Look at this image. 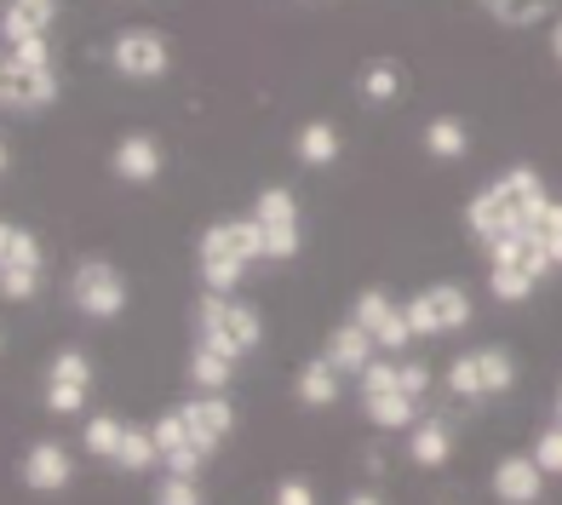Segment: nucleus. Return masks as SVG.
Here are the masks:
<instances>
[{"label": "nucleus", "mask_w": 562, "mask_h": 505, "mask_svg": "<svg viewBox=\"0 0 562 505\" xmlns=\"http://www.w3.org/2000/svg\"><path fill=\"white\" fill-rule=\"evenodd\" d=\"M494 265H488V293L499 299V305H522V299H533V288L546 282V276L557 270V259L533 242L528 231H510L499 236L494 247Z\"/></svg>", "instance_id": "nucleus-3"}, {"label": "nucleus", "mask_w": 562, "mask_h": 505, "mask_svg": "<svg viewBox=\"0 0 562 505\" xmlns=\"http://www.w3.org/2000/svg\"><path fill=\"white\" fill-rule=\"evenodd\" d=\"M540 195H546L540 172H533V167H510V172H499L494 184H482V190L465 201V231H471L482 247H494L499 236L522 231Z\"/></svg>", "instance_id": "nucleus-1"}, {"label": "nucleus", "mask_w": 562, "mask_h": 505, "mask_svg": "<svg viewBox=\"0 0 562 505\" xmlns=\"http://www.w3.org/2000/svg\"><path fill=\"white\" fill-rule=\"evenodd\" d=\"M551 7L557 0H488L494 23H505V30H528V23H540Z\"/></svg>", "instance_id": "nucleus-31"}, {"label": "nucleus", "mask_w": 562, "mask_h": 505, "mask_svg": "<svg viewBox=\"0 0 562 505\" xmlns=\"http://www.w3.org/2000/svg\"><path fill=\"white\" fill-rule=\"evenodd\" d=\"M229 373H236V357L218 350V345H207V339H195V350H190V385L195 391H229Z\"/></svg>", "instance_id": "nucleus-24"}, {"label": "nucleus", "mask_w": 562, "mask_h": 505, "mask_svg": "<svg viewBox=\"0 0 562 505\" xmlns=\"http://www.w3.org/2000/svg\"><path fill=\"white\" fill-rule=\"evenodd\" d=\"M69 299H75L81 316L115 322L126 311V276L110 259H87V265H75V276H69Z\"/></svg>", "instance_id": "nucleus-8"}, {"label": "nucleus", "mask_w": 562, "mask_h": 505, "mask_svg": "<svg viewBox=\"0 0 562 505\" xmlns=\"http://www.w3.org/2000/svg\"><path fill=\"white\" fill-rule=\"evenodd\" d=\"M482 7H488V0H482Z\"/></svg>", "instance_id": "nucleus-40"}, {"label": "nucleus", "mask_w": 562, "mask_h": 505, "mask_svg": "<svg viewBox=\"0 0 562 505\" xmlns=\"http://www.w3.org/2000/svg\"><path fill=\"white\" fill-rule=\"evenodd\" d=\"M46 270H23V265H0V293L12 299V305H30V299L41 293Z\"/></svg>", "instance_id": "nucleus-33"}, {"label": "nucleus", "mask_w": 562, "mask_h": 505, "mask_svg": "<svg viewBox=\"0 0 562 505\" xmlns=\"http://www.w3.org/2000/svg\"><path fill=\"white\" fill-rule=\"evenodd\" d=\"M53 23H58V0H7L0 7V41L46 35Z\"/></svg>", "instance_id": "nucleus-20"}, {"label": "nucleus", "mask_w": 562, "mask_h": 505, "mask_svg": "<svg viewBox=\"0 0 562 505\" xmlns=\"http://www.w3.org/2000/svg\"><path fill=\"white\" fill-rule=\"evenodd\" d=\"M178 414L190 419V431L207 442L213 453L229 442V431H236V408H229V396H224V391H195L190 402H178Z\"/></svg>", "instance_id": "nucleus-15"}, {"label": "nucleus", "mask_w": 562, "mask_h": 505, "mask_svg": "<svg viewBox=\"0 0 562 505\" xmlns=\"http://www.w3.org/2000/svg\"><path fill=\"white\" fill-rule=\"evenodd\" d=\"M87 391H92V362H87V350H58L53 368H46L41 402H46L53 414H81V408H87Z\"/></svg>", "instance_id": "nucleus-11"}, {"label": "nucleus", "mask_w": 562, "mask_h": 505, "mask_svg": "<svg viewBox=\"0 0 562 505\" xmlns=\"http://www.w3.org/2000/svg\"><path fill=\"white\" fill-rule=\"evenodd\" d=\"M407 460L425 465V471H437L453 460V437H448V425L442 419H419V425H407Z\"/></svg>", "instance_id": "nucleus-22"}, {"label": "nucleus", "mask_w": 562, "mask_h": 505, "mask_svg": "<svg viewBox=\"0 0 562 505\" xmlns=\"http://www.w3.org/2000/svg\"><path fill=\"white\" fill-rule=\"evenodd\" d=\"M69 476H75V460H69L64 442H35L30 453H23V483H30L35 494L69 489Z\"/></svg>", "instance_id": "nucleus-18"}, {"label": "nucleus", "mask_w": 562, "mask_h": 505, "mask_svg": "<svg viewBox=\"0 0 562 505\" xmlns=\"http://www.w3.org/2000/svg\"><path fill=\"white\" fill-rule=\"evenodd\" d=\"M121 437H126V425H121L115 414H92V419H87V453H92V460H110V465H115Z\"/></svg>", "instance_id": "nucleus-30"}, {"label": "nucleus", "mask_w": 562, "mask_h": 505, "mask_svg": "<svg viewBox=\"0 0 562 505\" xmlns=\"http://www.w3.org/2000/svg\"><path fill=\"white\" fill-rule=\"evenodd\" d=\"M396 92H402V69L396 64H368L362 69V98L368 104H391Z\"/></svg>", "instance_id": "nucleus-32"}, {"label": "nucleus", "mask_w": 562, "mask_h": 505, "mask_svg": "<svg viewBox=\"0 0 562 505\" xmlns=\"http://www.w3.org/2000/svg\"><path fill=\"white\" fill-rule=\"evenodd\" d=\"M156 448H161V465L178 471V476H195L201 465L213 460V448L190 431V419L178 414V408H167V414L156 419Z\"/></svg>", "instance_id": "nucleus-12"}, {"label": "nucleus", "mask_w": 562, "mask_h": 505, "mask_svg": "<svg viewBox=\"0 0 562 505\" xmlns=\"http://www.w3.org/2000/svg\"><path fill=\"white\" fill-rule=\"evenodd\" d=\"M551 58H557V64H562V18H557V23H551Z\"/></svg>", "instance_id": "nucleus-38"}, {"label": "nucleus", "mask_w": 562, "mask_h": 505, "mask_svg": "<svg viewBox=\"0 0 562 505\" xmlns=\"http://www.w3.org/2000/svg\"><path fill=\"white\" fill-rule=\"evenodd\" d=\"M339 126L334 121H304L299 126V138H293V156L304 161V167H334L339 161Z\"/></svg>", "instance_id": "nucleus-23"}, {"label": "nucleus", "mask_w": 562, "mask_h": 505, "mask_svg": "<svg viewBox=\"0 0 562 505\" xmlns=\"http://www.w3.org/2000/svg\"><path fill=\"white\" fill-rule=\"evenodd\" d=\"M362 414L379 425V431H407V425H419V396L402 385L396 362H368V373H362Z\"/></svg>", "instance_id": "nucleus-5"}, {"label": "nucleus", "mask_w": 562, "mask_h": 505, "mask_svg": "<svg viewBox=\"0 0 562 505\" xmlns=\"http://www.w3.org/2000/svg\"><path fill=\"white\" fill-rule=\"evenodd\" d=\"M201 236H207V242H218V247H229V252H236V259H270V252H265V231H259V218H218V224H207V231H201Z\"/></svg>", "instance_id": "nucleus-21"}, {"label": "nucleus", "mask_w": 562, "mask_h": 505, "mask_svg": "<svg viewBox=\"0 0 562 505\" xmlns=\"http://www.w3.org/2000/svg\"><path fill=\"white\" fill-rule=\"evenodd\" d=\"M110 167H115L121 184H156V179H161V144L149 138V133H126V138L115 144Z\"/></svg>", "instance_id": "nucleus-17"}, {"label": "nucleus", "mask_w": 562, "mask_h": 505, "mask_svg": "<svg viewBox=\"0 0 562 505\" xmlns=\"http://www.w3.org/2000/svg\"><path fill=\"white\" fill-rule=\"evenodd\" d=\"M402 368V385L414 391V396H425V385H430V368L425 362H396Z\"/></svg>", "instance_id": "nucleus-37"}, {"label": "nucleus", "mask_w": 562, "mask_h": 505, "mask_svg": "<svg viewBox=\"0 0 562 505\" xmlns=\"http://www.w3.org/2000/svg\"><path fill=\"white\" fill-rule=\"evenodd\" d=\"M425 149H430V156H437V161H459V156H465V149H471V133H465V121H459V115H437V121L425 126Z\"/></svg>", "instance_id": "nucleus-27"}, {"label": "nucleus", "mask_w": 562, "mask_h": 505, "mask_svg": "<svg viewBox=\"0 0 562 505\" xmlns=\"http://www.w3.org/2000/svg\"><path fill=\"white\" fill-rule=\"evenodd\" d=\"M115 465H121V471H149V465H161V448H156V425H126V437H121V453H115Z\"/></svg>", "instance_id": "nucleus-28"}, {"label": "nucleus", "mask_w": 562, "mask_h": 505, "mask_svg": "<svg viewBox=\"0 0 562 505\" xmlns=\"http://www.w3.org/2000/svg\"><path fill=\"white\" fill-rule=\"evenodd\" d=\"M0 265L46 270V259H41V242H35V231H23V224H0Z\"/></svg>", "instance_id": "nucleus-29"}, {"label": "nucleus", "mask_w": 562, "mask_h": 505, "mask_svg": "<svg viewBox=\"0 0 562 505\" xmlns=\"http://www.w3.org/2000/svg\"><path fill=\"white\" fill-rule=\"evenodd\" d=\"M252 218H259V231H265V252H270V259H293L299 242H304L299 195L288 184H270V190H259V201H252Z\"/></svg>", "instance_id": "nucleus-9"}, {"label": "nucleus", "mask_w": 562, "mask_h": 505, "mask_svg": "<svg viewBox=\"0 0 562 505\" xmlns=\"http://www.w3.org/2000/svg\"><path fill=\"white\" fill-rule=\"evenodd\" d=\"M195 270H201V288L236 293V288H241V276H247V259H236L229 247H218V242L201 236V242H195Z\"/></svg>", "instance_id": "nucleus-19"}, {"label": "nucleus", "mask_w": 562, "mask_h": 505, "mask_svg": "<svg viewBox=\"0 0 562 505\" xmlns=\"http://www.w3.org/2000/svg\"><path fill=\"white\" fill-rule=\"evenodd\" d=\"M0 104L7 115H41L58 104V69L46 35L0 41Z\"/></svg>", "instance_id": "nucleus-2"}, {"label": "nucleus", "mask_w": 562, "mask_h": 505, "mask_svg": "<svg viewBox=\"0 0 562 505\" xmlns=\"http://www.w3.org/2000/svg\"><path fill=\"white\" fill-rule=\"evenodd\" d=\"M557 419H562V385H557Z\"/></svg>", "instance_id": "nucleus-39"}, {"label": "nucleus", "mask_w": 562, "mask_h": 505, "mask_svg": "<svg viewBox=\"0 0 562 505\" xmlns=\"http://www.w3.org/2000/svg\"><path fill=\"white\" fill-rule=\"evenodd\" d=\"M339 368L334 362H327V357H316V362H304L299 368V402H304V408H334V402H339Z\"/></svg>", "instance_id": "nucleus-25"}, {"label": "nucleus", "mask_w": 562, "mask_h": 505, "mask_svg": "<svg viewBox=\"0 0 562 505\" xmlns=\"http://www.w3.org/2000/svg\"><path fill=\"white\" fill-rule=\"evenodd\" d=\"M510 385H517V362H510L505 345L465 350V357H453V368H448L453 396H505Z\"/></svg>", "instance_id": "nucleus-7"}, {"label": "nucleus", "mask_w": 562, "mask_h": 505, "mask_svg": "<svg viewBox=\"0 0 562 505\" xmlns=\"http://www.w3.org/2000/svg\"><path fill=\"white\" fill-rule=\"evenodd\" d=\"M356 322L368 327V334L379 339V350H402L407 339H414V322H407V305H396L391 293L368 288L362 299H356Z\"/></svg>", "instance_id": "nucleus-14"}, {"label": "nucleus", "mask_w": 562, "mask_h": 505, "mask_svg": "<svg viewBox=\"0 0 562 505\" xmlns=\"http://www.w3.org/2000/svg\"><path fill=\"white\" fill-rule=\"evenodd\" d=\"M546 476L551 471L533 460V448H528V453H505L488 483H494V500L499 505H540L546 500Z\"/></svg>", "instance_id": "nucleus-13"}, {"label": "nucleus", "mask_w": 562, "mask_h": 505, "mask_svg": "<svg viewBox=\"0 0 562 505\" xmlns=\"http://www.w3.org/2000/svg\"><path fill=\"white\" fill-rule=\"evenodd\" d=\"M522 231H528V236L562 265V201H557V195H540V201H533V213H528Z\"/></svg>", "instance_id": "nucleus-26"}, {"label": "nucleus", "mask_w": 562, "mask_h": 505, "mask_svg": "<svg viewBox=\"0 0 562 505\" xmlns=\"http://www.w3.org/2000/svg\"><path fill=\"white\" fill-rule=\"evenodd\" d=\"M110 64H115V75H126V81H161V75L172 69V46L156 30H121L115 46H110Z\"/></svg>", "instance_id": "nucleus-10"}, {"label": "nucleus", "mask_w": 562, "mask_h": 505, "mask_svg": "<svg viewBox=\"0 0 562 505\" xmlns=\"http://www.w3.org/2000/svg\"><path fill=\"white\" fill-rule=\"evenodd\" d=\"M533 460H540L551 476L562 471V419L557 425H546V431H540V442H533Z\"/></svg>", "instance_id": "nucleus-34"}, {"label": "nucleus", "mask_w": 562, "mask_h": 505, "mask_svg": "<svg viewBox=\"0 0 562 505\" xmlns=\"http://www.w3.org/2000/svg\"><path fill=\"white\" fill-rule=\"evenodd\" d=\"M373 350H379V339H373L368 327L350 316V322H339L334 334H327V350H322V357L334 362L345 379H362V373H368V362H373Z\"/></svg>", "instance_id": "nucleus-16"}, {"label": "nucleus", "mask_w": 562, "mask_h": 505, "mask_svg": "<svg viewBox=\"0 0 562 505\" xmlns=\"http://www.w3.org/2000/svg\"><path fill=\"white\" fill-rule=\"evenodd\" d=\"M195 339H207V345H218V350H229V357H252L259 350V339H265V316L252 311V305H241L236 293H213L207 288V299L195 305Z\"/></svg>", "instance_id": "nucleus-4"}, {"label": "nucleus", "mask_w": 562, "mask_h": 505, "mask_svg": "<svg viewBox=\"0 0 562 505\" xmlns=\"http://www.w3.org/2000/svg\"><path fill=\"white\" fill-rule=\"evenodd\" d=\"M276 500L281 505H316V489L304 476H288V483H276Z\"/></svg>", "instance_id": "nucleus-36"}, {"label": "nucleus", "mask_w": 562, "mask_h": 505, "mask_svg": "<svg viewBox=\"0 0 562 505\" xmlns=\"http://www.w3.org/2000/svg\"><path fill=\"white\" fill-rule=\"evenodd\" d=\"M471 293L459 282H430L407 299V322H414V339H437V334H459L471 322Z\"/></svg>", "instance_id": "nucleus-6"}, {"label": "nucleus", "mask_w": 562, "mask_h": 505, "mask_svg": "<svg viewBox=\"0 0 562 505\" xmlns=\"http://www.w3.org/2000/svg\"><path fill=\"white\" fill-rule=\"evenodd\" d=\"M156 500H161V505H195V500H201V489H195V476L167 471V483L156 489Z\"/></svg>", "instance_id": "nucleus-35"}]
</instances>
